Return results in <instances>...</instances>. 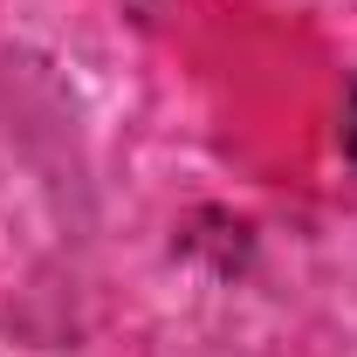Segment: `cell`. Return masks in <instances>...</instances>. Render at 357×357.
Returning <instances> with one entry per match:
<instances>
[{
  "instance_id": "1",
  "label": "cell",
  "mask_w": 357,
  "mask_h": 357,
  "mask_svg": "<svg viewBox=\"0 0 357 357\" xmlns=\"http://www.w3.org/2000/svg\"><path fill=\"white\" fill-rule=\"evenodd\" d=\"M344 151L357 158V83H351V96H344Z\"/></svg>"
}]
</instances>
